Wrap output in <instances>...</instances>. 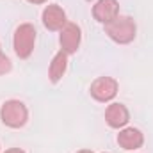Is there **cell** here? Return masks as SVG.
<instances>
[{"label":"cell","instance_id":"1","mask_svg":"<svg viewBox=\"0 0 153 153\" xmlns=\"http://www.w3.org/2000/svg\"><path fill=\"white\" fill-rule=\"evenodd\" d=\"M105 34L117 45H128L135 39L137 25L130 16H117L111 23L105 25Z\"/></svg>","mask_w":153,"mask_h":153},{"label":"cell","instance_id":"2","mask_svg":"<svg viewBox=\"0 0 153 153\" xmlns=\"http://www.w3.org/2000/svg\"><path fill=\"white\" fill-rule=\"evenodd\" d=\"M36 27L32 23H22L16 27L13 36V48L20 59H29L36 45Z\"/></svg>","mask_w":153,"mask_h":153},{"label":"cell","instance_id":"3","mask_svg":"<svg viewBox=\"0 0 153 153\" xmlns=\"http://www.w3.org/2000/svg\"><path fill=\"white\" fill-rule=\"evenodd\" d=\"M0 119L9 128H22L29 121V111L20 100H7L0 109Z\"/></svg>","mask_w":153,"mask_h":153},{"label":"cell","instance_id":"4","mask_svg":"<svg viewBox=\"0 0 153 153\" xmlns=\"http://www.w3.org/2000/svg\"><path fill=\"white\" fill-rule=\"evenodd\" d=\"M117 91H119V84L112 76H98L89 87L91 96L96 102H102V103L112 102L116 98V94H117Z\"/></svg>","mask_w":153,"mask_h":153},{"label":"cell","instance_id":"5","mask_svg":"<svg viewBox=\"0 0 153 153\" xmlns=\"http://www.w3.org/2000/svg\"><path fill=\"white\" fill-rule=\"evenodd\" d=\"M59 43H61V50L68 55L76 53L80 41H82V30L76 23H66L61 30H59Z\"/></svg>","mask_w":153,"mask_h":153},{"label":"cell","instance_id":"6","mask_svg":"<svg viewBox=\"0 0 153 153\" xmlns=\"http://www.w3.org/2000/svg\"><path fill=\"white\" fill-rule=\"evenodd\" d=\"M41 18H43V25L48 30H53V32L55 30H61L68 23V18H66L64 9L61 5H57V4L46 5L45 11H43V14H41Z\"/></svg>","mask_w":153,"mask_h":153},{"label":"cell","instance_id":"7","mask_svg":"<svg viewBox=\"0 0 153 153\" xmlns=\"http://www.w3.org/2000/svg\"><path fill=\"white\" fill-rule=\"evenodd\" d=\"M93 16L96 22L107 25L119 16V2L117 0H98L93 5Z\"/></svg>","mask_w":153,"mask_h":153},{"label":"cell","instance_id":"8","mask_svg":"<svg viewBox=\"0 0 153 153\" xmlns=\"http://www.w3.org/2000/svg\"><path fill=\"white\" fill-rule=\"evenodd\" d=\"M105 121L111 128H125L130 121V112L123 103H111L105 111Z\"/></svg>","mask_w":153,"mask_h":153},{"label":"cell","instance_id":"9","mask_svg":"<svg viewBox=\"0 0 153 153\" xmlns=\"http://www.w3.org/2000/svg\"><path fill=\"white\" fill-rule=\"evenodd\" d=\"M144 143V135L141 130L130 126V128H123L119 134H117V144L126 150V152H134V150H139Z\"/></svg>","mask_w":153,"mask_h":153},{"label":"cell","instance_id":"10","mask_svg":"<svg viewBox=\"0 0 153 153\" xmlns=\"http://www.w3.org/2000/svg\"><path fill=\"white\" fill-rule=\"evenodd\" d=\"M66 70H68V53H64L62 50H59L53 55V59L50 62V68H48V78H50V82L57 84L64 76Z\"/></svg>","mask_w":153,"mask_h":153},{"label":"cell","instance_id":"11","mask_svg":"<svg viewBox=\"0 0 153 153\" xmlns=\"http://www.w3.org/2000/svg\"><path fill=\"white\" fill-rule=\"evenodd\" d=\"M13 70V64H11V59L2 52V46H0V76L7 75L9 71Z\"/></svg>","mask_w":153,"mask_h":153},{"label":"cell","instance_id":"12","mask_svg":"<svg viewBox=\"0 0 153 153\" xmlns=\"http://www.w3.org/2000/svg\"><path fill=\"white\" fill-rule=\"evenodd\" d=\"M4 153H25L23 150H20V148H11V150H5Z\"/></svg>","mask_w":153,"mask_h":153},{"label":"cell","instance_id":"13","mask_svg":"<svg viewBox=\"0 0 153 153\" xmlns=\"http://www.w3.org/2000/svg\"><path fill=\"white\" fill-rule=\"evenodd\" d=\"M27 2H30V4H45L48 0H27Z\"/></svg>","mask_w":153,"mask_h":153},{"label":"cell","instance_id":"14","mask_svg":"<svg viewBox=\"0 0 153 153\" xmlns=\"http://www.w3.org/2000/svg\"><path fill=\"white\" fill-rule=\"evenodd\" d=\"M76 153H93L91 150H80V152H76Z\"/></svg>","mask_w":153,"mask_h":153}]
</instances>
